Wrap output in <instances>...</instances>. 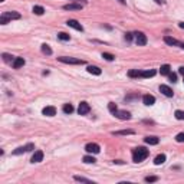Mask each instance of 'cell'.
I'll use <instances>...</instances> for the list:
<instances>
[{"instance_id": "obj_1", "label": "cell", "mask_w": 184, "mask_h": 184, "mask_svg": "<svg viewBox=\"0 0 184 184\" xmlns=\"http://www.w3.org/2000/svg\"><path fill=\"white\" fill-rule=\"evenodd\" d=\"M148 155H150V151H148L147 148H144V147H138V148H134V150H132V160L135 161V163L144 161Z\"/></svg>"}, {"instance_id": "obj_2", "label": "cell", "mask_w": 184, "mask_h": 184, "mask_svg": "<svg viewBox=\"0 0 184 184\" xmlns=\"http://www.w3.org/2000/svg\"><path fill=\"white\" fill-rule=\"evenodd\" d=\"M13 19H20V13H17V12H4L0 16V23L7 24L9 20H13Z\"/></svg>"}, {"instance_id": "obj_3", "label": "cell", "mask_w": 184, "mask_h": 184, "mask_svg": "<svg viewBox=\"0 0 184 184\" xmlns=\"http://www.w3.org/2000/svg\"><path fill=\"white\" fill-rule=\"evenodd\" d=\"M59 62L62 64H69V65H84L85 62L81 61V59H75V58H66V56H62V58H58Z\"/></svg>"}, {"instance_id": "obj_4", "label": "cell", "mask_w": 184, "mask_h": 184, "mask_svg": "<svg viewBox=\"0 0 184 184\" xmlns=\"http://www.w3.org/2000/svg\"><path fill=\"white\" fill-rule=\"evenodd\" d=\"M32 150H35V144L29 143L27 145H23V147H17L16 150L13 151V155H20V154H23V152L32 151Z\"/></svg>"}, {"instance_id": "obj_5", "label": "cell", "mask_w": 184, "mask_h": 184, "mask_svg": "<svg viewBox=\"0 0 184 184\" xmlns=\"http://www.w3.org/2000/svg\"><path fill=\"white\" fill-rule=\"evenodd\" d=\"M134 36H135V43L138 46H145V45H147V36H145L143 32L134 33Z\"/></svg>"}, {"instance_id": "obj_6", "label": "cell", "mask_w": 184, "mask_h": 184, "mask_svg": "<svg viewBox=\"0 0 184 184\" xmlns=\"http://www.w3.org/2000/svg\"><path fill=\"white\" fill-rule=\"evenodd\" d=\"M85 151L89 152V154H98V152L101 151V148H99V145L95 144V143H89V144L85 145Z\"/></svg>"}, {"instance_id": "obj_7", "label": "cell", "mask_w": 184, "mask_h": 184, "mask_svg": "<svg viewBox=\"0 0 184 184\" xmlns=\"http://www.w3.org/2000/svg\"><path fill=\"white\" fill-rule=\"evenodd\" d=\"M89 111H91V106H89L88 102H81L79 106H78V114L79 115H86V114H89Z\"/></svg>"}, {"instance_id": "obj_8", "label": "cell", "mask_w": 184, "mask_h": 184, "mask_svg": "<svg viewBox=\"0 0 184 184\" xmlns=\"http://www.w3.org/2000/svg\"><path fill=\"white\" fill-rule=\"evenodd\" d=\"M66 24H68L69 27L75 29V30H79V32H82V30H84V26H82L78 20H75V19H69V20L66 22Z\"/></svg>"}, {"instance_id": "obj_9", "label": "cell", "mask_w": 184, "mask_h": 184, "mask_svg": "<svg viewBox=\"0 0 184 184\" xmlns=\"http://www.w3.org/2000/svg\"><path fill=\"white\" fill-rule=\"evenodd\" d=\"M160 92L163 94V95L168 96V98H171V96L174 95V92H173V89L170 88L168 85H161L160 86Z\"/></svg>"}, {"instance_id": "obj_10", "label": "cell", "mask_w": 184, "mask_h": 184, "mask_svg": "<svg viewBox=\"0 0 184 184\" xmlns=\"http://www.w3.org/2000/svg\"><path fill=\"white\" fill-rule=\"evenodd\" d=\"M42 114L46 115V117H55L56 115V108L55 106H45L43 111H42Z\"/></svg>"}, {"instance_id": "obj_11", "label": "cell", "mask_w": 184, "mask_h": 184, "mask_svg": "<svg viewBox=\"0 0 184 184\" xmlns=\"http://www.w3.org/2000/svg\"><path fill=\"white\" fill-rule=\"evenodd\" d=\"M143 102H144L147 106H151V105L155 104V98L152 95H150V94H147V95L143 96Z\"/></svg>"}, {"instance_id": "obj_12", "label": "cell", "mask_w": 184, "mask_h": 184, "mask_svg": "<svg viewBox=\"0 0 184 184\" xmlns=\"http://www.w3.org/2000/svg\"><path fill=\"white\" fill-rule=\"evenodd\" d=\"M114 115H115V117H118V118H120V120H122V121L129 120V118H131V114H129L128 111H117Z\"/></svg>"}, {"instance_id": "obj_13", "label": "cell", "mask_w": 184, "mask_h": 184, "mask_svg": "<svg viewBox=\"0 0 184 184\" xmlns=\"http://www.w3.org/2000/svg\"><path fill=\"white\" fill-rule=\"evenodd\" d=\"M43 160V151H40V150H38V151H35V154L32 155V163L35 164V163H40V161Z\"/></svg>"}, {"instance_id": "obj_14", "label": "cell", "mask_w": 184, "mask_h": 184, "mask_svg": "<svg viewBox=\"0 0 184 184\" xmlns=\"http://www.w3.org/2000/svg\"><path fill=\"white\" fill-rule=\"evenodd\" d=\"M64 9L65 10H81L82 4L81 3H69V4H65Z\"/></svg>"}, {"instance_id": "obj_15", "label": "cell", "mask_w": 184, "mask_h": 184, "mask_svg": "<svg viewBox=\"0 0 184 184\" xmlns=\"http://www.w3.org/2000/svg\"><path fill=\"white\" fill-rule=\"evenodd\" d=\"M166 158H167L166 154H158V155L154 158V164H155V166H161V164L166 163Z\"/></svg>"}, {"instance_id": "obj_16", "label": "cell", "mask_w": 184, "mask_h": 184, "mask_svg": "<svg viewBox=\"0 0 184 184\" xmlns=\"http://www.w3.org/2000/svg\"><path fill=\"white\" fill-rule=\"evenodd\" d=\"M86 71H88L89 73H92V75H101V73H102L101 68H98V66H92V65L86 68Z\"/></svg>"}, {"instance_id": "obj_17", "label": "cell", "mask_w": 184, "mask_h": 184, "mask_svg": "<svg viewBox=\"0 0 184 184\" xmlns=\"http://www.w3.org/2000/svg\"><path fill=\"white\" fill-rule=\"evenodd\" d=\"M147 144H150V145H157L158 143H160V140L157 138V137H145V140H144Z\"/></svg>"}, {"instance_id": "obj_18", "label": "cell", "mask_w": 184, "mask_h": 184, "mask_svg": "<svg viewBox=\"0 0 184 184\" xmlns=\"http://www.w3.org/2000/svg\"><path fill=\"white\" fill-rule=\"evenodd\" d=\"M23 65H24V59H23V58H16V59L13 61V68H15V69L22 68Z\"/></svg>"}, {"instance_id": "obj_19", "label": "cell", "mask_w": 184, "mask_h": 184, "mask_svg": "<svg viewBox=\"0 0 184 184\" xmlns=\"http://www.w3.org/2000/svg\"><path fill=\"white\" fill-rule=\"evenodd\" d=\"M114 135H132L134 134V131L132 129H122V131H115V132H112Z\"/></svg>"}, {"instance_id": "obj_20", "label": "cell", "mask_w": 184, "mask_h": 184, "mask_svg": "<svg viewBox=\"0 0 184 184\" xmlns=\"http://www.w3.org/2000/svg\"><path fill=\"white\" fill-rule=\"evenodd\" d=\"M171 72V68H170V65H161V68H160V73L161 75H168V73Z\"/></svg>"}, {"instance_id": "obj_21", "label": "cell", "mask_w": 184, "mask_h": 184, "mask_svg": "<svg viewBox=\"0 0 184 184\" xmlns=\"http://www.w3.org/2000/svg\"><path fill=\"white\" fill-rule=\"evenodd\" d=\"M141 71H138V69H131L128 72V76L129 78H141Z\"/></svg>"}, {"instance_id": "obj_22", "label": "cell", "mask_w": 184, "mask_h": 184, "mask_svg": "<svg viewBox=\"0 0 184 184\" xmlns=\"http://www.w3.org/2000/svg\"><path fill=\"white\" fill-rule=\"evenodd\" d=\"M32 12L35 13V15H38V16H42V15L45 13V9L42 7V6H33Z\"/></svg>"}, {"instance_id": "obj_23", "label": "cell", "mask_w": 184, "mask_h": 184, "mask_svg": "<svg viewBox=\"0 0 184 184\" xmlns=\"http://www.w3.org/2000/svg\"><path fill=\"white\" fill-rule=\"evenodd\" d=\"M164 42H166L167 45H170V46H174V45L178 43V42H177L174 38H171V36H164Z\"/></svg>"}, {"instance_id": "obj_24", "label": "cell", "mask_w": 184, "mask_h": 184, "mask_svg": "<svg viewBox=\"0 0 184 184\" xmlns=\"http://www.w3.org/2000/svg\"><path fill=\"white\" fill-rule=\"evenodd\" d=\"M155 71L154 69H150V71H144V72L141 73V78H152L154 75H155Z\"/></svg>"}, {"instance_id": "obj_25", "label": "cell", "mask_w": 184, "mask_h": 184, "mask_svg": "<svg viewBox=\"0 0 184 184\" xmlns=\"http://www.w3.org/2000/svg\"><path fill=\"white\" fill-rule=\"evenodd\" d=\"M58 39H59V40H64V42H68V40H71V36H69L68 33L61 32V33H58Z\"/></svg>"}, {"instance_id": "obj_26", "label": "cell", "mask_w": 184, "mask_h": 184, "mask_svg": "<svg viewBox=\"0 0 184 184\" xmlns=\"http://www.w3.org/2000/svg\"><path fill=\"white\" fill-rule=\"evenodd\" d=\"M62 109H64L65 114H72L73 112V105L72 104H65Z\"/></svg>"}, {"instance_id": "obj_27", "label": "cell", "mask_w": 184, "mask_h": 184, "mask_svg": "<svg viewBox=\"0 0 184 184\" xmlns=\"http://www.w3.org/2000/svg\"><path fill=\"white\" fill-rule=\"evenodd\" d=\"M42 52H43L45 55H52V49L49 48V45H46V43L42 45Z\"/></svg>"}, {"instance_id": "obj_28", "label": "cell", "mask_w": 184, "mask_h": 184, "mask_svg": "<svg viewBox=\"0 0 184 184\" xmlns=\"http://www.w3.org/2000/svg\"><path fill=\"white\" fill-rule=\"evenodd\" d=\"M82 160H84V163H86V164H94V163L96 161L95 158H94V157H91V155H85Z\"/></svg>"}, {"instance_id": "obj_29", "label": "cell", "mask_w": 184, "mask_h": 184, "mask_svg": "<svg viewBox=\"0 0 184 184\" xmlns=\"http://www.w3.org/2000/svg\"><path fill=\"white\" fill-rule=\"evenodd\" d=\"M102 58H104L105 61H109V62L115 59V56L112 55V53H108V52H104V53H102Z\"/></svg>"}, {"instance_id": "obj_30", "label": "cell", "mask_w": 184, "mask_h": 184, "mask_svg": "<svg viewBox=\"0 0 184 184\" xmlns=\"http://www.w3.org/2000/svg\"><path fill=\"white\" fill-rule=\"evenodd\" d=\"M76 181H84V183H92V180H89V178H85V177H81V176H75L73 177Z\"/></svg>"}, {"instance_id": "obj_31", "label": "cell", "mask_w": 184, "mask_h": 184, "mask_svg": "<svg viewBox=\"0 0 184 184\" xmlns=\"http://www.w3.org/2000/svg\"><path fill=\"white\" fill-rule=\"evenodd\" d=\"M108 109H109V112H112V114H115V112L118 111L117 105L114 104V102H109V104H108Z\"/></svg>"}, {"instance_id": "obj_32", "label": "cell", "mask_w": 184, "mask_h": 184, "mask_svg": "<svg viewBox=\"0 0 184 184\" xmlns=\"http://www.w3.org/2000/svg\"><path fill=\"white\" fill-rule=\"evenodd\" d=\"M157 180H158V177H155V176L145 177V181H147V183H154V181H157Z\"/></svg>"}, {"instance_id": "obj_33", "label": "cell", "mask_w": 184, "mask_h": 184, "mask_svg": "<svg viewBox=\"0 0 184 184\" xmlns=\"http://www.w3.org/2000/svg\"><path fill=\"white\" fill-rule=\"evenodd\" d=\"M174 115H176V118L177 120H184V111H176V114H174Z\"/></svg>"}, {"instance_id": "obj_34", "label": "cell", "mask_w": 184, "mask_h": 184, "mask_svg": "<svg viewBox=\"0 0 184 184\" xmlns=\"http://www.w3.org/2000/svg\"><path fill=\"white\" fill-rule=\"evenodd\" d=\"M176 141H177V143H184V132H180V134H177Z\"/></svg>"}, {"instance_id": "obj_35", "label": "cell", "mask_w": 184, "mask_h": 184, "mask_svg": "<svg viewBox=\"0 0 184 184\" xmlns=\"http://www.w3.org/2000/svg\"><path fill=\"white\" fill-rule=\"evenodd\" d=\"M168 78H170V81H171V82H177V75H176V73L170 72V73H168Z\"/></svg>"}, {"instance_id": "obj_36", "label": "cell", "mask_w": 184, "mask_h": 184, "mask_svg": "<svg viewBox=\"0 0 184 184\" xmlns=\"http://www.w3.org/2000/svg\"><path fill=\"white\" fill-rule=\"evenodd\" d=\"M3 59H4L6 62H10V61H15V59H13V56L7 55V53H3Z\"/></svg>"}, {"instance_id": "obj_37", "label": "cell", "mask_w": 184, "mask_h": 184, "mask_svg": "<svg viewBox=\"0 0 184 184\" xmlns=\"http://www.w3.org/2000/svg\"><path fill=\"white\" fill-rule=\"evenodd\" d=\"M125 40H127V42H131V40H132V33H125Z\"/></svg>"}, {"instance_id": "obj_38", "label": "cell", "mask_w": 184, "mask_h": 184, "mask_svg": "<svg viewBox=\"0 0 184 184\" xmlns=\"http://www.w3.org/2000/svg\"><path fill=\"white\" fill-rule=\"evenodd\" d=\"M178 72H180L184 76V66H180V68H178Z\"/></svg>"}, {"instance_id": "obj_39", "label": "cell", "mask_w": 184, "mask_h": 184, "mask_svg": "<svg viewBox=\"0 0 184 184\" xmlns=\"http://www.w3.org/2000/svg\"><path fill=\"white\" fill-rule=\"evenodd\" d=\"M178 26H180L181 29H184V22H181V23H178Z\"/></svg>"}, {"instance_id": "obj_40", "label": "cell", "mask_w": 184, "mask_h": 184, "mask_svg": "<svg viewBox=\"0 0 184 184\" xmlns=\"http://www.w3.org/2000/svg\"><path fill=\"white\" fill-rule=\"evenodd\" d=\"M154 1H155V3H158V4H161V3H163V0H154Z\"/></svg>"}, {"instance_id": "obj_41", "label": "cell", "mask_w": 184, "mask_h": 184, "mask_svg": "<svg viewBox=\"0 0 184 184\" xmlns=\"http://www.w3.org/2000/svg\"><path fill=\"white\" fill-rule=\"evenodd\" d=\"M125 1H127V0H120V3H122V4H125Z\"/></svg>"}, {"instance_id": "obj_42", "label": "cell", "mask_w": 184, "mask_h": 184, "mask_svg": "<svg viewBox=\"0 0 184 184\" xmlns=\"http://www.w3.org/2000/svg\"><path fill=\"white\" fill-rule=\"evenodd\" d=\"M73 1H85V0H73Z\"/></svg>"}, {"instance_id": "obj_43", "label": "cell", "mask_w": 184, "mask_h": 184, "mask_svg": "<svg viewBox=\"0 0 184 184\" xmlns=\"http://www.w3.org/2000/svg\"><path fill=\"white\" fill-rule=\"evenodd\" d=\"M181 48H183V49H184V43H183V45H181Z\"/></svg>"}, {"instance_id": "obj_44", "label": "cell", "mask_w": 184, "mask_h": 184, "mask_svg": "<svg viewBox=\"0 0 184 184\" xmlns=\"http://www.w3.org/2000/svg\"><path fill=\"white\" fill-rule=\"evenodd\" d=\"M0 1H4V0H0Z\"/></svg>"}]
</instances>
